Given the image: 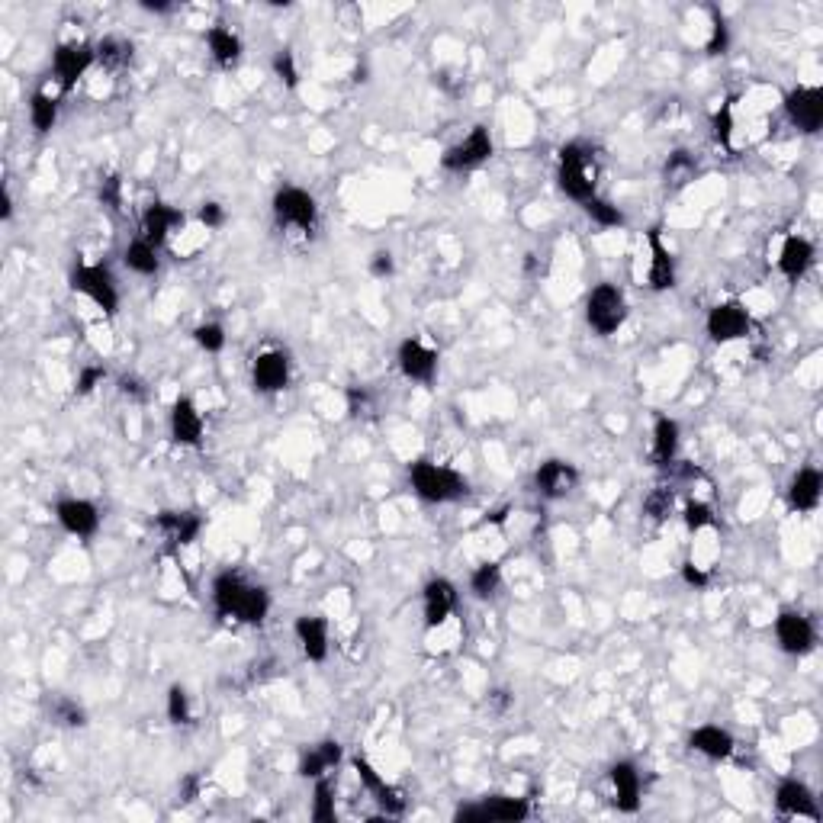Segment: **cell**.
Instances as JSON below:
<instances>
[{
  "instance_id": "obj_1",
  "label": "cell",
  "mask_w": 823,
  "mask_h": 823,
  "mask_svg": "<svg viewBox=\"0 0 823 823\" xmlns=\"http://www.w3.org/2000/svg\"><path fill=\"white\" fill-rule=\"evenodd\" d=\"M213 608L222 621L261 624L271 611V595L238 573H219L213 582Z\"/></svg>"
},
{
  "instance_id": "obj_2",
  "label": "cell",
  "mask_w": 823,
  "mask_h": 823,
  "mask_svg": "<svg viewBox=\"0 0 823 823\" xmlns=\"http://www.w3.org/2000/svg\"><path fill=\"white\" fill-rule=\"evenodd\" d=\"M560 190L576 203H589L598 187V158L589 142H566L557 158Z\"/></svg>"
},
{
  "instance_id": "obj_3",
  "label": "cell",
  "mask_w": 823,
  "mask_h": 823,
  "mask_svg": "<svg viewBox=\"0 0 823 823\" xmlns=\"http://www.w3.org/2000/svg\"><path fill=\"white\" fill-rule=\"evenodd\" d=\"M409 483L415 489V496L431 505L457 502L463 492H467V480H463L454 467H444V463H435V460H415L409 467Z\"/></svg>"
},
{
  "instance_id": "obj_4",
  "label": "cell",
  "mask_w": 823,
  "mask_h": 823,
  "mask_svg": "<svg viewBox=\"0 0 823 823\" xmlns=\"http://www.w3.org/2000/svg\"><path fill=\"white\" fill-rule=\"evenodd\" d=\"M274 219L280 229H290L309 238L319 226V203L303 187H280L274 193Z\"/></svg>"
},
{
  "instance_id": "obj_5",
  "label": "cell",
  "mask_w": 823,
  "mask_h": 823,
  "mask_svg": "<svg viewBox=\"0 0 823 823\" xmlns=\"http://www.w3.org/2000/svg\"><path fill=\"white\" fill-rule=\"evenodd\" d=\"M586 322L598 335H615L627 322V299L615 283H598L586 299Z\"/></svg>"
},
{
  "instance_id": "obj_6",
  "label": "cell",
  "mask_w": 823,
  "mask_h": 823,
  "mask_svg": "<svg viewBox=\"0 0 823 823\" xmlns=\"http://www.w3.org/2000/svg\"><path fill=\"white\" fill-rule=\"evenodd\" d=\"M71 290L81 293L84 299H91V303L113 316L119 309V290H116V280L110 274V267L103 264H78L71 271Z\"/></svg>"
},
{
  "instance_id": "obj_7",
  "label": "cell",
  "mask_w": 823,
  "mask_h": 823,
  "mask_svg": "<svg viewBox=\"0 0 823 823\" xmlns=\"http://www.w3.org/2000/svg\"><path fill=\"white\" fill-rule=\"evenodd\" d=\"M496 152V145H492V136L486 126H473L467 136H463L457 145H451L447 152L441 155V168L444 171H454V174H463V171H473L486 164Z\"/></svg>"
},
{
  "instance_id": "obj_8",
  "label": "cell",
  "mask_w": 823,
  "mask_h": 823,
  "mask_svg": "<svg viewBox=\"0 0 823 823\" xmlns=\"http://www.w3.org/2000/svg\"><path fill=\"white\" fill-rule=\"evenodd\" d=\"M94 65H97L94 46H87V42H78V39L62 42L52 55V71H55V81L62 91H71V87L78 84Z\"/></svg>"
},
{
  "instance_id": "obj_9",
  "label": "cell",
  "mask_w": 823,
  "mask_h": 823,
  "mask_svg": "<svg viewBox=\"0 0 823 823\" xmlns=\"http://www.w3.org/2000/svg\"><path fill=\"white\" fill-rule=\"evenodd\" d=\"M251 383L258 393H283L290 383V354L280 348H264L251 361Z\"/></svg>"
},
{
  "instance_id": "obj_10",
  "label": "cell",
  "mask_w": 823,
  "mask_h": 823,
  "mask_svg": "<svg viewBox=\"0 0 823 823\" xmlns=\"http://www.w3.org/2000/svg\"><path fill=\"white\" fill-rule=\"evenodd\" d=\"M775 640L788 656H807L817 647V631L801 611H782L775 618Z\"/></svg>"
},
{
  "instance_id": "obj_11",
  "label": "cell",
  "mask_w": 823,
  "mask_h": 823,
  "mask_svg": "<svg viewBox=\"0 0 823 823\" xmlns=\"http://www.w3.org/2000/svg\"><path fill=\"white\" fill-rule=\"evenodd\" d=\"M457 602H460V595H457V586L451 579H444V576L431 579L422 589V615H425L428 631H438V627L451 621L457 611Z\"/></svg>"
},
{
  "instance_id": "obj_12",
  "label": "cell",
  "mask_w": 823,
  "mask_h": 823,
  "mask_svg": "<svg viewBox=\"0 0 823 823\" xmlns=\"http://www.w3.org/2000/svg\"><path fill=\"white\" fill-rule=\"evenodd\" d=\"M705 328H708V338L714 344H730V341H740L750 335V312H746L740 303H717L708 319H705Z\"/></svg>"
},
{
  "instance_id": "obj_13",
  "label": "cell",
  "mask_w": 823,
  "mask_h": 823,
  "mask_svg": "<svg viewBox=\"0 0 823 823\" xmlns=\"http://www.w3.org/2000/svg\"><path fill=\"white\" fill-rule=\"evenodd\" d=\"M396 361H399L402 377L412 380V383H431L435 380V373H438V351L431 348V344H425L422 338L402 341Z\"/></svg>"
},
{
  "instance_id": "obj_14",
  "label": "cell",
  "mask_w": 823,
  "mask_h": 823,
  "mask_svg": "<svg viewBox=\"0 0 823 823\" xmlns=\"http://www.w3.org/2000/svg\"><path fill=\"white\" fill-rule=\"evenodd\" d=\"M785 113L801 132L814 136V132L823 126V91L820 87H807V84L795 87V91L785 97Z\"/></svg>"
},
{
  "instance_id": "obj_15",
  "label": "cell",
  "mask_w": 823,
  "mask_h": 823,
  "mask_svg": "<svg viewBox=\"0 0 823 823\" xmlns=\"http://www.w3.org/2000/svg\"><path fill=\"white\" fill-rule=\"evenodd\" d=\"M168 425H171L174 444H181V447H200L203 444L206 422H203V415H200L197 402H193V399H187V396L174 399Z\"/></svg>"
},
{
  "instance_id": "obj_16",
  "label": "cell",
  "mask_w": 823,
  "mask_h": 823,
  "mask_svg": "<svg viewBox=\"0 0 823 823\" xmlns=\"http://www.w3.org/2000/svg\"><path fill=\"white\" fill-rule=\"evenodd\" d=\"M579 483V470L570 460H547L534 473V486L544 499H566Z\"/></svg>"
},
{
  "instance_id": "obj_17",
  "label": "cell",
  "mask_w": 823,
  "mask_h": 823,
  "mask_svg": "<svg viewBox=\"0 0 823 823\" xmlns=\"http://www.w3.org/2000/svg\"><path fill=\"white\" fill-rule=\"evenodd\" d=\"M55 518L74 537H94L100 531V508L87 499H62L55 505Z\"/></svg>"
},
{
  "instance_id": "obj_18",
  "label": "cell",
  "mask_w": 823,
  "mask_h": 823,
  "mask_svg": "<svg viewBox=\"0 0 823 823\" xmlns=\"http://www.w3.org/2000/svg\"><path fill=\"white\" fill-rule=\"evenodd\" d=\"M181 226H184V213H181V209H174L168 203L145 206V213H142V238H145L148 245L161 248Z\"/></svg>"
},
{
  "instance_id": "obj_19",
  "label": "cell",
  "mask_w": 823,
  "mask_h": 823,
  "mask_svg": "<svg viewBox=\"0 0 823 823\" xmlns=\"http://www.w3.org/2000/svg\"><path fill=\"white\" fill-rule=\"evenodd\" d=\"M351 766H354L357 778H361V785L370 791L373 798H377V804H380L383 811H386V817H396V814H402V807H406V798H402V791H399V788L389 785L386 778H383L377 769H373L367 759H361V756H357V759L351 762Z\"/></svg>"
},
{
  "instance_id": "obj_20",
  "label": "cell",
  "mask_w": 823,
  "mask_h": 823,
  "mask_svg": "<svg viewBox=\"0 0 823 823\" xmlns=\"http://www.w3.org/2000/svg\"><path fill=\"white\" fill-rule=\"evenodd\" d=\"M775 807L782 817H807V820H820V811H817V801L811 795V788L798 778H788V782L778 785L775 791Z\"/></svg>"
},
{
  "instance_id": "obj_21",
  "label": "cell",
  "mask_w": 823,
  "mask_h": 823,
  "mask_svg": "<svg viewBox=\"0 0 823 823\" xmlns=\"http://www.w3.org/2000/svg\"><path fill=\"white\" fill-rule=\"evenodd\" d=\"M647 245H650V267H647V287L663 293V290H672L676 287V261H672V251L666 248L663 235L660 232H650L647 235Z\"/></svg>"
},
{
  "instance_id": "obj_22",
  "label": "cell",
  "mask_w": 823,
  "mask_h": 823,
  "mask_svg": "<svg viewBox=\"0 0 823 823\" xmlns=\"http://www.w3.org/2000/svg\"><path fill=\"white\" fill-rule=\"evenodd\" d=\"M608 778H611V791H615V807L624 814H634L640 807V791H643L637 766L634 762L621 759V762L611 766Z\"/></svg>"
},
{
  "instance_id": "obj_23",
  "label": "cell",
  "mask_w": 823,
  "mask_h": 823,
  "mask_svg": "<svg viewBox=\"0 0 823 823\" xmlns=\"http://www.w3.org/2000/svg\"><path fill=\"white\" fill-rule=\"evenodd\" d=\"M293 634H296L299 650H303L309 663H325V656H328V621L325 618H319V615L296 618Z\"/></svg>"
},
{
  "instance_id": "obj_24",
  "label": "cell",
  "mask_w": 823,
  "mask_h": 823,
  "mask_svg": "<svg viewBox=\"0 0 823 823\" xmlns=\"http://www.w3.org/2000/svg\"><path fill=\"white\" fill-rule=\"evenodd\" d=\"M814 264V245L804 235H785L782 248H778V271L788 280H801Z\"/></svg>"
},
{
  "instance_id": "obj_25",
  "label": "cell",
  "mask_w": 823,
  "mask_h": 823,
  "mask_svg": "<svg viewBox=\"0 0 823 823\" xmlns=\"http://www.w3.org/2000/svg\"><path fill=\"white\" fill-rule=\"evenodd\" d=\"M155 525H158V531L164 534V541H168L171 547H187V544L197 541L200 531H203L200 515H193V512H161L155 518Z\"/></svg>"
},
{
  "instance_id": "obj_26",
  "label": "cell",
  "mask_w": 823,
  "mask_h": 823,
  "mask_svg": "<svg viewBox=\"0 0 823 823\" xmlns=\"http://www.w3.org/2000/svg\"><path fill=\"white\" fill-rule=\"evenodd\" d=\"M688 746H692L695 753H701L705 759H730L733 756V737H730V730L724 727H717V724H701L695 727L692 733H688Z\"/></svg>"
},
{
  "instance_id": "obj_27",
  "label": "cell",
  "mask_w": 823,
  "mask_h": 823,
  "mask_svg": "<svg viewBox=\"0 0 823 823\" xmlns=\"http://www.w3.org/2000/svg\"><path fill=\"white\" fill-rule=\"evenodd\" d=\"M820 496H823V476H820V470L804 467V470H798L795 476H791L788 502H791V508H795V512H814V508L820 505Z\"/></svg>"
},
{
  "instance_id": "obj_28",
  "label": "cell",
  "mask_w": 823,
  "mask_h": 823,
  "mask_svg": "<svg viewBox=\"0 0 823 823\" xmlns=\"http://www.w3.org/2000/svg\"><path fill=\"white\" fill-rule=\"evenodd\" d=\"M206 46L219 68H235L238 58H242V39H238L235 29L222 26V23L206 29Z\"/></svg>"
},
{
  "instance_id": "obj_29",
  "label": "cell",
  "mask_w": 823,
  "mask_h": 823,
  "mask_svg": "<svg viewBox=\"0 0 823 823\" xmlns=\"http://www.w3.org/2000/svg\"><path fill=\"white\" fill-rule=\"evenodd\" d=\"M338 762H341V743L322 740V743L312 746L309 753H303V759H299V775L303 778H325L338 766Z\"/></svg>"
},
{
  "instance_id": "obj_30",
  "label": "cell",
  "mask_w": 823,
  "mask_h": 823,
  "mask_svg": "<svg viewBox=\"0 0 823 823\" xmlns=\"http://www.w3.org/2000/svg\"><path fill=\"white\" fill-rule=\"evenodd\" d=\"M679 441H682V431H679L676 418H666V415L656 418V425H653V460L660 463V467L676 463Z\"/></svg>"
},
{
  "instance_id": "obj_31",
  "label": "cell",
  "mask_w": 823,
  "mask_h": 823,
  "mask_svg": "<svg viewBox=\"0 0 823 823\" xmlns=\"http://www.w3.org/2000/svg\"><path fill=\"white\" fill-rule=\"evenodd\" d=\"M483 804V814H486V823L492 820H502V823H518V820H528L531 817V804L528 798H508V795H492Z\"/></svg>"
},
{
  "instance_id": "obj_32",
  "label": "cell",
  "mask_w": 823,
  "mask_h": 823,
  "mask_svg": "<svg viewBox=\"0 0 823 823\" xmlns=\"http://www.w3.org/2000/svg\"><path fill=\"white\" fill-rule=\"evenodd\" d=\"M94 52H97V65L107 71H119L132 62V42L123 36H103L94 46Z\"/></svg>"
},
{
  "instance_id": "obj_33",
  "label": "cell",
  "mask_w": 823,
  "mask_h": 823,
  "mask_svg": "<svg viewBox=\"0 0 823 823\" xmlns=\"http://www.w3.org/2000/svg\"><path fill=\"white\" fill-rule=\"evenodd\" d=\"M123 261H126L129 271H132V274H139V277H155V274H158V267H161V261H158V248H155V245H148L142 235L136 238V242H129V248H126V254H123Z\"/></svg>"
},
{
  "instance_id": "obj_34",
  "label": "cell",
  "mask_w": 823,
  "mask_h": 823,
  "mask_svg": "<svg viewBox=\"0 0 823 823\" xmlns=\"http://www.w3.org/2000/svg\"><path fill=\"white\" fill-rule=\"evenodd\" d=\"M29 123H33L36 132H52L55 123H58V100L46 91H36L33 97H29Z\"/></svg>"
},
{
  "instance_id": "obj_35",
  "label": "cell",
  "mask_w": 823,
  "mask_h": 823,
  "mask_svg": "<svg viewBox=\"0 0 823 823\" xmlns=\"http://www.w3.org/2000/svg\"><path fill=\"white\" fill-rule=\"evenodd\" d=\"M470 589L476 598H492L499 589H502V566L496 560H486L480 563L476 570L470 573Z\"/></svg>"
},
{
  "instance_id": "obj_36",
  "label": "cell",
  "mask_w": 823,
  "mask_h": 823,
  "mask_svg": "<svg viewBox=\"0 0 823 823\" xmlns=\"http://www.w3.org/2000/svg\"><path fill=\"white\" fill-rule=\"evenodd\" d=\"M586 206V213H589V219L595 222V226H602V229H618V226H624V213L621 209L611 203V200H605V197H595L589 200V203H582Z\"/></svg>"
},
{
  "instance_id": "obj_37",
  "label": "cell",
  "mask_w": 823,
  "mask_h": 823,
  "mask_svg": "<svg viewBox=\"0 0 823 823\" xmlns=\"http://www.w3.org/2000/svg\"><path fill=\"white\" fill-rule=\"evenodd\" d=\"M711 129H714V142L733 148V132H737V116H733V100H724L721 107L711 116Z\"/></svg>"
},
{
  "instance_id": "obj_38",
  "label": "cell",
  "mask_w": 823,
  "mask_h": 823,
  "mask_svg": "<svg viewBox=\"0 0 823 823\" xmlns=\"http://www.w3.org/2000/svg\"><path fill=\"white\" fill-rule=\"evenodd\" d=\"M49 714H52V721H55V724H62V727H84V724H87L84 708H81L74 698H65V695L52 698Z\"/></svg>"
},
{
  "instance_id": "obj_39",
  "label": "cell",
  "mask_w": 823,
  "mask_h": 823,
  "mask_svg": "<svg viewBox=\"0 0 823 823\" xmlns=\"http://www.w3.org/2000/svg\"><path fill=\"white\" fill-rule=\"evenodd\" d=\"M193 341H197V348L206 351V354H219L226 348V328L219 322H203L193 328Z\"/></svg>"
},
{
  "instance_id": "obj_40",
  "label": "cell",
  "mask_w": 823,
  "mask_h": 823,
  "mask_svg": "<svg viewBox=\"0 0 823 823\" xmlns=\"http://www.w3.org/2000/svg\"><path fill=\"white\" fill-rule=\"evenodd\" d=\"M312 820L316 823H332L335 820V798L328 778H316V798H312Z\"/></svg>"
},
{
  "instance_id": "obj_41",
  "label": "cell",
  "mask_w": 823,
  "mask_h": 823,
  "mask_svg": "<svg viewBox=\"0 0 823 823\" xmlns=\"http://www.w3.org/2000/svg\"><path fill=\"white\" fill-rule=\"evenodd\" d=\"M168 721L171 724H190L193 721L190 695H187L184 685H171L168 688Z\"/></svg>"
},
{
  "instance_id": "obj_42",
  "label": "cell",
  "mask_w": 823,
  "mask_h": 823,
  "mask_svg": "<svg viewBox=\"0 0 823 823\" xmlns=\"http://www.w3.org/2000/svg\"><path fill=\"white\" fill-rule=\"evenodd\" d=\"M672 502H676V492H672L669 486L653 489L650 496L643 499V515H650L653 521H663L672 512Z\"/></svg>"
},
{
  "instance_id": "obj_43",
  "label": "cell",
  "mask_w": 823,
  "mask_h": 823,
  "mask_svg": "<svg viewBox=\"0 0 823 823\" xmlns=\"http://www.w3.org/2000/svg\"><path fill=\"white\" fill-rule=\"evenodd\" d=\"M685 525H688V531H695V534H698V531H711V528H717L711 505H708V502H701V499L688 502V505H685Z\"/></svg>"
},
{
  "instance_id": "obj_44",
  "label": "cell",
  "mask_w": 823,
  "mask_h": 823,
  "mask_svg": "<svg viewBox=\"0 0 823 823\" xmlns=\"http://www.w3.org/2000/svg\"><path fill=\"white\" fill-rule=\"evenodd\" d=\"M97 197H100V203H103V206L110 209V213H119V206H123V177H119V174H107V177H100Z\"/></svg>"
},
{
  "instance_id": "obj_45",
  "label": "cell",
  "mask_w": 823,
  "mask_h": 823,
  "mask_svg": "<svg viewBox=\"0 0 823 823\" xmlns=\"http://www.w3.org/2000/svg\"><path fill=\"white\" fill-rule=\"evenodd\" d=\"M708 55H724L730 49V26L721 17V10H711V39H708Z\"/></svg>"
},
{
  "instance_id": "obj_46",
  "label": "cell",
  "mask_w": 823,
  "mask_h": 823,
  "mask_svg": "<svg viewBox=\"0 0 823 823\" xmlns=\"http://www.w3.org/2000/svg\"><path fill=\"white\" fill-rule=\"evenodd\" d=\"M274 74L280 78V84H287L290 91L299 87V65H296V55L290 49H280L274 55Z\"/></svg>"
},
{
  "instance_id": "obj_47",
  "label": "cell",
  "mask_w": 823,
  "mask_h": 823,
  "mask_svg": "<svg viewBox=\"0 0 823 823\" xmlns=\"http://www.w3.org/2000/svg\"><path fill=\"white\" fill-rule=\"evenodd\" d=\"M692 174H695V158L692 155H688V152H672L669 155V161H666V177H669V181L685 184Z\"/></svg>"
},
{
  "instance_id": "obj_48",
  "label": "cell",
  "mask_w": 823,
  "mask_h": 823,
  "mask_svg": "<svg viewBox=\"0 0 823 823\" xmlns=\"http://www.w3.org/2000/svg\"><path fill=\"white\" fill-rule=\"evenodd\" d=\"M103 380H107V370H103V367H97V364L84 367V370L78 373V393H81V396H91Z\"/></svg>"
},
{
  "instance_id": "obj_49",
  "label": "cell",
  "mask_w": 823,
  "mask_h": 823,
  "mask_svg": "<svg viewBox=\"0 0 823 823\" xmlns=\"http://www.w3.org/2000/svg\"><path fill=\"white\" fill-rule=\"evenodd\" d=\"M200 226L206 229V232H213V229H222L226 226V209H222L219 203H203L200 206Z\"/></svg>"
},
{
  "instance_id": "obj_50",
  "label": "cell",
  "mask_w": 823,
  "mask_h": 823,
  "mask_svg": "<svg viewBox=\"0 0 823 823\" xmlns=\"http://www.w3.org/2000/svg\"><path fill=\"white\" fill-rule=\"evenodd\" d=\"M682 579L688 582V586H695V589H708L711 586V570H705V566H698V563L688 560L682 566Z\"/></svg>"
},
{
  "instance_id": "obj_51",
  "label": "cell",
  "mask_w": 823,
  "mask_h": 823,
  "mask_svg": "<svg viewBox=\"0 0 823 823\" xmlns=\"http://www.w3.org/2000/svg\"><path fill=\"white\" fill-rule=\"evenodd\" d=\"M367 267H370V274L377 277V280L393 277V271H396L393 254H389V251H377V254H373V258H370V264H367Z\"/></svg>"
},
{
  "instance_id": "obj_52",
  "label": "cell",
  "mask_w": 823,
  "mask_h": 823,
  "mask_svg": "<svg viewBox=\"0 0 823 823\" xmlns=\"http://www.w3.org/2000/svg\"><path fill=\"white\" fill-rule=\"evenodd\" d=\"M373 409V402H370V393L367 389H348V412L357 418V415H367Z\"/></svg>"
},
{
  "instance_id": "obj_53",
  "label": "cell",
  "mask_w": 823,
  "mask_h": 823,
  "mask_svg": "<svg viewBox=\"0 0 823 823\" xmlns=\"http://www.w3.org/2000/svg\"><path fill=\"white\" fill-rule=\"evenodd\" d=\"M119 393L129 396V399H145V389H142V383L136 377H123V380H119Z\"/></svg>"
},
{
  "instance_id": "obj_54",
  "label": "cell",
  "mask_w": 823,
  "mask_h": 823,
  "mask_svg": "<svg viewBox=\"0 0 823 823\" xmlns=\"http://www.w3.org/2000/svg\"><path fill=\"white\" fill-rule=\"evenodd\" d=\"M145 10H152V13H168L171 10V4H142Z\"/></svg>"
}]
</instances>
